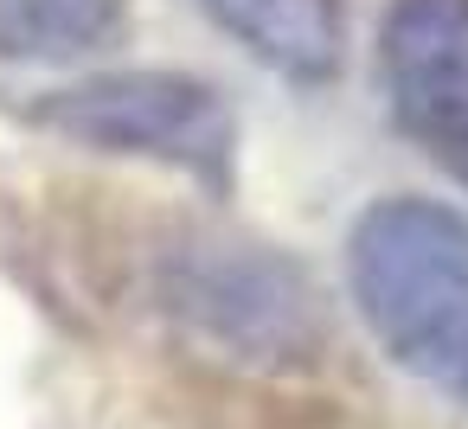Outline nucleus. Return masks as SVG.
I'll return each mask as SVG.
<instances>
[{
    "instance_id": "423d86ee",
    "label": "nucleus",
    "mask_w": 468,
    "mask_h": 429,
    "mask_svg": "<svg viewBox=\"0 0 468 429\" xmlns=\"http://www.w3.org/2000/svg\"><path fill=\"white\" fill-rule=\"evenodd\" d=\"M122 26V0H0V58H78Z\"/></svg>"
},
{
    "instance_id": "f257e3e1",
    "label": "nucleus",
    "mask_w": 468,
    "mask_h": 429,
    "mask_svg": "<svg viewBox=\"0 0 468 429\" xmlns=\"http://www.w3.org/2000/svg\"><path fill=\"white\" fill-rule=\"evenodd\" d=\"M346 282L378 352L468 410V212L385 193L346 231Z\"/></svg>"
},
{
    "instance_id": "20e7f679",
    "label": "nucleus",
    "mask_w": 468,
    "mask_h": 429,
    "mask_svg": "<svg viewBox=\"0 0 468 429\" xmlns=\"http://www.w3.org/2000/svg\"><path fill=\"white\" fill-rule=\"evenodd\" d=\"M378 90L398 135L468 186V0H391L378 20Z\"/></svg>"
},
{
    "instance_id": "7ed1b4c3",
    "label": "nucleus",
    "mask_w": 468,
    "mask_h": 429,
    "mask_svg": "<svg viewBox=\"0 0 468 429\" xmlns=\"http://www.w3.org/2000/svg\"><path fill=\"white\" fill-rule=\"evenodd\" d=\"M161 288L174 320L225 359L302 365L321 346L314 282L270 244H186Z\"/></svg>"
},
{
    "instance_id": "f03ea898",
    "label": "nucleus",
    "mask_w": 468,
    "mask_h": 429,
    "mask_svg": "<svg viewBox=\"0 0 468 429\" xmlns=\"http://www.w3.org/2000/svg\"><path fill=\"white\" fill-rule=\"evenodd\" d=\"M33 122L78 141V148H97V154L161 161L174 173H193L212 193L231 186L238 116L193 71H148V65L97 71V78H78V84L39 97Z\"/></svg>"
},
{
    "instance_id": "39448f33",
    "label": "nucleus",
    "mask_w": 468,
    "mask_h": 429,
    "mask_svg": "<svg viewBox=\"0 0 468 429\" xmlns=\"http://www.w3.org/2000/svg\"><path fill=\"white\" fill-rule=\"evenodd\" d=\"M218 33L289 84H334L346 58V0H199Z\"/></svg>"
}]
</instances>
